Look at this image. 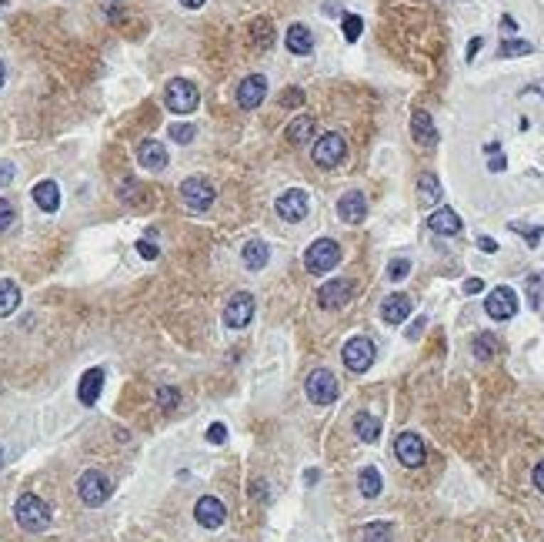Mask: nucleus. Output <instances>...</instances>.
<instances>
[{"label":"nucleus","instance_id":"f257e3e1","mask_svg":"<svg viewBox=\"0 0 544 542\" xmlns=\"http://www.w3.org/2000/svg\"><path fill=\"white\" fill-rule=\"evenodd\" d=\"M14 519L21 526L23 532H44L50 526V506H47L41 496H33V492H23L17 499V506H14Z\"/></svg>","mask_w":544,"mask_h":542},{"label":"nucleus","instance_id":"f03ea898","mask_svg":"<svg viewBox=\"0 0 544 542\" xmlns=\"http://www.w3.org/2000/svg\"><path fill=\"white\" fill-rule=\"evenodd\" d=\"M164 104H167V111L174 114H191L197 111V104H201V90L184 78H174L167 88H164Z\"/></svg>","mask_w":544,"mask_h":542},{"label":"nucleus","instance_id":"7ed1b4c3","mask_svg":"<svg viewBox=\"0 0 544 542\" xmlns=\"http://www.w3.org/2000/svg\"><path fill=\"white\" fill-rule=\"evenodd\" d=\"M338 261H341V244L331 241V238H317L304 251V268L311 275H324L331 268H338Z\"/></svg>","mask_w":544,"mask_h":542},{"label":"nucleus","instance_id":"20e7f679","mask_svg":"<svg viewBox=\"0 0 544 542\" xmlns=\"http://www.w3.org/2000/svg\"><path fill=\"white\" fill-rule=\"evenodd\" d=\"M77 496L84 506H104L110 499V479L100 469H87L84 476L77 479Z\"/></svg>","mask_w":544,"mask_h":542},{"label":"nucleus","instance_id":"39448f33","mask_svg":"<svg viewBox=\"0 0 544 542\" xmlns=\"http://www.w3.org/2000/svg\"><path fill=\"white\" fill-rule=\"evenodd\" d=\"M311 155H314V161L321 167H338L341 161L348 157V141H344L338 131L321 134V137L314 141V151H311Z\"/></svg>","mask_w":544,"mask_h":542},{"label":"nucleus","instance_id":"423d86ee","mask_svg":"<svg viewBox=\"0 0 544 542\" xmlns=\"http://www.w3.org/2000/svg\"><path fill=\"white\" fill-rule=\"evenodd\" d=\"M341 358H344V365H348L351 372L364 375V372L374 365V342H370V338H364V335H354V338H348V345H344Z\"/></svg>","mask_w":544,"mask_h":542},{"label":"nucleus","instance_id":"0eeeda50","mask_svg":"<svg viewBox=\"0 0 544 542\" xmlns=\"http://www.w3.org/2000/svg\"><path fill=\"white\" fill-rule=\"evenodd\" d=\"M214 184L207 181V177H187L184 184H181V201H184L191 211H207L210 204H214Z\"/></svg>","mask_w":544,"mask_h":542},{"label":"nucleus","instance_id":"6e6552de","mask_svg":"<svg viewBox=\"0 0 544 542\" xmlns=\"http://www.w3.org/2000/svg\"><path fill=\"white\" fill-rule=\"evenodd\" d=\"M307 399L314 402V405H331V402H338V378L331 375L327 368H317V372H311V378H307Z\"/></svg>","mask_w":544,"mask_h":542},{"label":"nucleus","instance_id":"1a4fd4ad","mask_svg":"<svg viewBox=\"0 0 544 542\" xmlns=\"http://www.w3.org/2000/svg\"><path fill=\"white\" fill-rule=\"evenodd\" d=\"M277 214H281L284 222H291V224H297V222H304L307 218V211H311V198H307V191H301V188H291V191H284L281 198H277Z\"/></svg>","mask_w":544,"mask_h":542},{"label":"nucleus","instance_id":"9d476101","mask_svg":"<svg viewBox=\"0 0 544 542\" xmlns=\"http://www.w3.org/2000/svg\"><path fill=\"white\" fill-rule=\"evenodd\" d=\"M484 311H488V318H494V321L514 318V315H518V295H514L508 285L494 288L488 298H484Z\"/></svg>","mask_w":544,"mask_h":542},{"label":"nucleus","instance_id":"9b49d317","mask_svg":"<svg viewBox=\"0 0 544 542\" xmlns=\"http://www.w3.org/2000/svg\"><path fill=\"white\" fill-rule=\"evenodd\" d=\"M250 318H254V298H250V291L230 295V301L224 305V325L228 328H247Z\"/></svg>","mask_w":544,"mask_h":542},{"label":"nucleus","instance_id":"f8f14e48","mask_svg":"<svg viewBox=\"0 0 544 542\" xmlns=\"http://www.w3.org/2000/svg\"><path fill=\"white\" fill-rule=\"evenodd\" d=\"M394 455H398L407 469H417V465L427 459L425 442H421V435H417V432H401V435H398V442H394Z\"/></svg>","mask_w":544,"mask_h":542},{"label":"nucleus","instance_id":"ddd939ff","mask_svg":"<svg viewBox=\"0 0 544 542\" xmlns=\"http://www.w3.org/2000/svg\"><path fill=\"white\" fill-rule=\"evenodd\" d=\"M264 98H267V80L261 74H250V78H244L238 84V104L244 111H257Z\"/></svg>","mask_w":544,"mask_h":542},{"label":"nucleus","instance_id":"4468645a","mask_svg":"<svg viewBox=\"0 0 544 542\" xmlns=\"http://www.w3.org/2000/svg\"><path fill=\"white\" fill-rule=\"evenodd\" d=\"M354 295V285H351L348 278H334V281H327L321 291H317V301H321V308H344Z\"/></svg>","mask_w":544,"mask_h":542},{"label":"nucleus","instance_id":"2eb2a0df","mask_svg":"<svg viewBox=\"0 0 544 542\" xmlns=\"http://www.w3.org/2000/svg\"><path fill=\"white\" fill-rule=\"evenodd\" d=\"M194 519L201 522L204 529H220V526H224V519H228V509H224V502H220V499L204 496V499H197Z\"/></svg>","mask_w":544,"mask_h":542},{"label":"nucleus","instance_id":"dca6fc26","mask_svg":"<svg viewBox=\"0 0 544 542\" xmlns=\"http://www.w3.org/2000/svg\"><path fill=\"white\" fill-rule=\"evenodd\" d=\"M338 214H341V222L361 224L368 218V201H364V194H361V191H348V194L338 201Z\"/></svg>","mask_w":544,"mask_h":542},{"label":"nucleus","instance_id":"f3484780","mask_svg":"<svg viewBox=\"0 0 544 542\" xmlns=\"http://www.w3.org/2000/svg\"><path fill=\"white\" fill-rule=\"evenodd\" d=\"M407 315H411V298L401 295V291H394V295H388L381 301V318L388 325H401V321H407Z\"/></svg>","mask_w":544,"mask_h":542},{"label":"nucleus","instance_id":"a211bd4d","mask_svg":"<svg viewBox=\"0 0 544 542\" xmlns=\"http://www.w3.org/2000/svg\"><path fill=\"white\" fill-rule=\"evenodd\" d=\"M137 161H141V167H147V171H164V167H167V147L151 137V141H144L141 147H137Z\"/></svg>","mask_w":544,"mask_h":542},{"label":"nucleus","instance_id":"6ab92c4d","mask_svg":"<svg viewBox=\"0 0 544 542\" xmlns=\"http://www.w3.org/2000/svg\"><path fill=\"white\" fill-rule=\"evenodd\" d=\"M100 392H104V372H100V368H90V372H84L80 385H77V399L84 402V405H97Z\"/></svg>","mask_w":544,"mask_h":542},{"label":"nucleus","instance_id":"aec40b11","mask_svg":"<svg viewBox=\"0 0 544 542\" xmlns=\"http://www.w3.org/2000/svg\"><path fill=\"white\" fill-rule=\"evenodd\" d=\"M284 44H287V51L297 57H304L314 51V37H311V31H307L304 24H291L287 27V33H284Z\"/></svg>","mask_w":544,"mask_h":542},{"label":"nucleus","instance_id":"412c9836","mask_svg":"<svg viewBox=\"0 0 544 542\" xmlns=\"http://www.w3.org/2000/svg\"><path fill=\"white\" fill-rule=\"evenodd\" d=\"M411 134L417 144H425V147H434L437 144V127L431 121V114L427 111H414L411 114Z\"/></svg>","mask_w":544,"mask_h":542},{"label":"nucleus","instance_id":"4be33fe9","mask_svg":"<svg viewBox=\"0 0 544 542\" xmlns=\"http://www.w3.org/2000/svg\"><path fill=\"white\" fill-rule=\"evenodd\" d=\"M33 204L47 214H54L60 208V188H57V181H37L33 184Z\"/></svg>","mask_w":544,"mask_h":542},{"label":"nucleus","instance_id":"5701e85b","mask_svg":"<svg viewBox=\"0 0 544 542\" xmlns=\"http://www.w3.org/2000/svg\"><path fill=\"white\" fill-rule=\"evenodd\" d=\"M427 228L434 234H457L461 231V218H457L454 208H437L431 218H427Z\"/></svg>","mask_w":544,"mask_h":542},{"label":"nucleus","instance_id":"b1692460","mask_svg":"<svg viewBox=\"0 0 544 542\" xmlns=\"http://www.w3.org/2000/svg\"><path fill=\"white\" fill-rule=\"evenodd\" d=\"M354 432H358L361 442L374 445L381 439V422L374 419V415H368V412H358V415H354Z\"/></svg>","mask_w":544,"mask_h":542},{"label":"nucleus","instance_id":"393cba45","mask_svg":"<svg viewBox=\"0 0 544 542\" xmlns=\"http://www.w3.org/2000/svg\"><path fill=\"white\" fill-rule=\"evenodd\" d=\"M244 265L250 268V271H261L264 265H267V261H271V251H267V244L264 241H247L244 244Z\"/></svg>","mask_w":544,"mask_h":542},{"label":"nucleus","instance_id":"a878e982","mask_svg":"<svg viewBox=\"0 0 544 542\" xmlns=\"http://www.w3.org/2000/svg\"><path fill=\"white\" fill-rule=\"evenodd\" d=\"M287 141L291 144H304V141H311V137H314V118H311V114H301V118H297V121H291L287 124Z\"/></svg>","mask_w":544,"mask_h":542},{"label":"nucleus","instance_id":"bb28decb","mask_svg":"<svg viewBox=\"0 0 544 542\" xmlns=\"http://www.w3.org/2000/svg\"><path fill=\"white\" fill-rule=\"evenodd\" d=\"M17 305H21V288L4 278V281H0V318L14 315V311H17Z\"/></svg>","mask_w":544,"mask_h":542},{"label":"nucleus","instance_id":"cd10ccee","mask_svg":"<svg viewBox=\"0 0 544 542\" xmlns=\"http://www.w3.org/2000/svg\"><path fill=\"white\" fill-rule=\"evenodd\" d=\"M358 486H361V496H364V499L381 496V472H378L374 465H364V469H361V476H358Z\"/></svg>","mask_w":544,"mask_h":542},{"label":"nucleus","instance_id":"c85d7f7f","mask_svg":"<svg viewBox=\"0 0 544 542\" xmlns=\"http://www.w3.org/2000/svg\"><path fill=\"white\" fill-rule=\"evenodd\" d=\"M417 191H421V201H425V204H437V201H441V194H444V191H441V181H437L434 174H421V177H417Z\"/></svg>","mask_w":544,"mask_h":542},{"label":"nucleus","instance_id":"c756f323","mask_svg":"<svg viewBox=\"0 0 544 542\" xmlns=\"http://www.w3.org/2000/svg\"><path fill=\"white\" fill-rule=\"evenodd\" d=\"M391 536H394L391 522H368V526L361 529V539L364 542H391Z\"/></svg>","mask_w":544,"mask_h":542},{"label":"nucleus","instance_id":"7c9ffc66","mask_svg":"<svg viewBox=\"0 0 544 542\" xmlns=\"http://www.w3.org/2000/svg\"><path fill=\"white\" fill-rule=\"evenodd\" d=\"M531 51H534L531 41H504L498 57H521V54H531Z\"/></svg>","mask_w":544,"mask_h":542},{"label":"nucleus","instance_id":"2f4dec72","mask_svg":"<svg viewBox=\"0 0 544 542\" xmlns=\"http://www.w3.org/2000/svg\"><path fill=\"white\" fill-rule=\"evenodd\" d=\"M494 352H498V338H494V335H478V338H474V355H478V358H491Z\"/></svg>","mask_w":544,"mask_h":542},{"label":"nucleus","instance_id":"473e14b6","mask_svg":"<svg viewBox=\"0 0 544 542\" xmlns=\"http://www.w3.org/2000/svg\"><path fill=\"white\" fill-rule=\"evenodd\" d=\"M361 31H364V21H361L358 14H348V17H344V37L354 44V41L361 37Z\"/></svg>","mask_w":544,"mask_h":542},{"label":"nucleus","instance_id":"72a5a7b5","mask_svg":"<svg viewBox=\"0 0 544 542\" xmlns=\"http://www.w3.org/2000/svg\"><path fill=\"white\" fill-rule=\"evenodd\" d=\"M194 124H171V137H174L177 144H191L194 141Z\"/></svg>","mask_w":544,"mask_h":542},{"label":"nucleus","instance_id":"f704fd0d","mask_svg":"<svg viewBox=\"0 0 544 542\" xmlns=\"http://www.w3.org/2000/svg\"><path fill=\"white\" fill-rule=\"evenodd\" d=\"M407 271H411V261H407V258H398V261H391V265H388V278H391V281L407 278Z\"/></svg>","mask_w":544,"mask_h":542},{"label":"nucleus","instance_id":"c9c22d12","mask_svg":"<svg viewBox=\"0 0 544 542\" xmlns=\"http://www.w3.org/2000/svg\"><path fill=\"white\" fill-rule=\"evenodd\" d=\"M207 442H210V445H224V442H228V425H224V422H214V425L207 429Z\"/></svg>","mask_w":544,"mask_h":542},{"label":"nucleus","instance_id":"e433bc0d","mask_svg":"<svg viewBox=\"0 0 544 542\" xmlns=\"http://www.w3.org/2000/svg\"><path fill=\"white\" fill-rule=\"evenodd\" d=\"M14 224V204L7 198H0V231H7Z\"/></svg>","mask_w":544,"mask_h":542},{"label":"nucleus","instance_id":"4c0bfd02","mask_svg":"<svg viewBox=\"0 0 544 542\" xmlns=\"http://www.w3.org/2000/svg\"><path fill=\"white\" fill-rule=\"evenodd\" d=\"M157 402H161L164 409H174L177 402H181V395H177V388H161L157 392Z\"/></svg>","mask_w":544,"mask_h":542},{"label":"nucleus","instance_id":"58836bf2","mask_svg":"<svg viewBox=\"0 0 544 542\" xmlns=\"http://www.w3.org/2000/svg\"><path fill=\"white\" fill-rule=\"evenodd\" d=\"M511 231L524 234V238H528V241H531V244H538V238H541V234H544V228H524V224H518V222H514V224H511Z\"/></svg>","mask_w":544,"mask_h":542},{"label":"nucleus","instance_id":"ea45409f","mask_svg":"<svg viewBox=\"0 0 544 542\" xmlns=\"http://www.w3.org/2000/svg\"><path fill=\"white\" fill-rule=\"evenodd\" d=\"M137 251H141L144 258H151V261H154L157 255H161V251H157V244H151L147 238H144V241H137Z\"/></svg>","mask_w":544,"mask_h":542},{"label":"nucleus","instance_id":"a19ab883","mask_svg":"<svg viewBox=\"0 0 544 542\" xmlns=\"http://www.w3.org/2000/svg\"><path fill=\"white\" fill-rule=\"evenodd\" d=\"M11 181H14V165L11 161H0V188L11 184Z\"/></svg>","mask_w":544,"mask_h":542},{"label":"nucleus","instance_id":"79ce46f5","mask_svg":"<svg viewBox=\"0 0 544 542\" xmlns=\"http://www.w3.org/2000/svg\"><path fill=\"white\" fill-rule=\"evenodd\" d=\"M254 31H261V47L271 44V27H267V21H257L254 24Z\"/></svg>","mask_w":544,"mask_h":542},{"label":"nucleus","instance_id":"37998d69","mask_svg":"<svg viewBox=\"0 0 544 542\" xmlns=\"http://www.w3.org/2000/svg\"><path fill=\"white\" fill-rule=\"evenodd\" d=\"M425 325H427V318H417V321H414V325H411V328H407V338H411V342H414L417 335L425 332Z\"/></svg>","mask_w":544,"mask_h":542},{"label":"nucleus","instance_id":"c03bdc74","mask_svg":"<svg viewBox=\"0 0 544 542\" xmlns=\"http://www.w3.org/2000/svg\"><path fill=\"white\" fill-rule=\"evenodd\" d=\"M481 288H484V281H481V278H468V281H464V291H468V295H478Z\"/></svg>","mask_w":544,"mask_h":542},{"label":"nucleus","instance_id":"a18cd8bd","mask_svg":"<svg viewBox=\"0 0 544 542\" xmlns=\"http://www.w3.org/2000/svg\"><path fill=\"white\" fill-rule=\"evenodd\" d=\"M534 486H538V489L544 492V462L534 465Z\"/></svg>","mask_w":544,"mask_h":542},{"label":"nucleus","instance_id":"49530a36","mask_svg":"<svg viewBox=\"0 0 544 542\" xmlns=\"http://www.w3.org/2000/svg\"><path fill=\"white\" fill-rule=\"evenodd\" d=\"M481 248H484V251H488V255H494V251H498V241H494V238H481Z\"/></svg>","mask_w":544,"mask_h":542},{"label":"nucleus","instance_id":"de8ad7c7","mask_svg":"<svg viewBox=\"0 0 544 542\" xmlns=\"http://www.w3.org/2000/svg\"><path fill=\"white\" fill-rule=\"evenodd\" d=\"M478 51H481V37H474V41L468 44V61H474V54H478Z\"/></svg>","mask_w":544,"mask_h":542},{"label":"nucleus","instance_id":"09e8293b","mask_svg":"<svg viewBox=\"0 0 544 542\" xmlns=\"http://www.w3.org/2000/svg\"><path fill=\"white\" fill-rule=\"evenodd\" d=\"M181 4H184V7H191V11H197V7H204L207 0H181Z\"/></svg>","mask_w":544,"mask_h":542},{"label":"nucleus","instance_id":"8fccbe9b","mask_svg":"<svg viewBox=\"0 0 544 542\" xmlns=\"http://www.w3.org/2000/svg\"><path fill=\"white\" fill-rule=\"evenodd\" d=\"M488 167H491V171H504V157H494Z\"/></svg>","mask_w":544,"mask_h":542},{"label":"nucleus","instance_id":"3c124183","mask_svg":"<svg viewBox=\"0 0 544 542\" xmlns=\"http://www.w3.org/2000/svg\"><path fill=\"white\" fill-rule=\"evenodd\" d=\"M501 27H504L508 33H514V21H511V17H504V21H501Z\"/></svg>","mask_w":544,"mask_h":542},{"label":"nucleus","instance_id":"603ef678","mask_svg":"<svg viewBox=\"0 0 544 542\" xmlns=\"http://www.w3.org/2000/svg\"><path fill=\"white\" fill-rule=\"evenodd\" d=\"M4 74H7V71H4V61H0V84H4Z\"/></svg>","mask_w":544,"mask_h":542},{"label":"nucleus","instance_id":"864d4df0","mask_svg":"<svg viewBox=\"0 0 544 542\" xmlns=\"http://www.w3.org/2000/svg\"><path fill=\"white\" fill-rule=\"evenodd\" d=\"M534 90H544V84H538V88H534Z\"/></svg>","mask_w":544,"mask_h":542},{"label":"nucleus","instance_id":"5fc2aeb1","mask_svg":"<svg viewBox=\"0 0 544 542\" xmlns=\"http://www.w3.org/2000/svg\"><path fill=\"white\" fill-rule=\"evenodd\" d=\"M0 465H4V452H0Z\"/></svg>","mask_w":544,"mask_h":542}]
</instances>
